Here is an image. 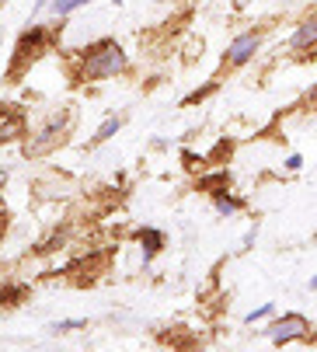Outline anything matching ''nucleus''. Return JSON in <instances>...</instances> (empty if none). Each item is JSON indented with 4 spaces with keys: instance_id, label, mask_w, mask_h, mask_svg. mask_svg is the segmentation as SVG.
Listing matches in <instances>:
<instances>
[{
    "instance_id": "1",
    "label": "nucleus",
    "mask_w": 317,
    "mask_h": 352,
    "mask_svg": "<svg viewBox=\"0 0 317 352\" xmlns=\"http://www.w3.org/2000/svg\"><path fill=\"white\" fill-rule=\"evenodd\" d=\"M126 70H129V56L116 38H101V42L84 45L74 63V77L80 84H101V80L122 77Z\"/></svg>"
},
{
    "instance_id": "2",
    "label": "nucleus",
    "mask_w": 317,
    "mask_h": 352,
    "mask_svg": "<svg viewBox=\"0 0 317 352\" xmlns=\"http://www.w3.org/2000/svg\"><path fill=\"white\" fill-rule=\"evenodd\" d=\"M52 38H56V32L45 28V25H32V28H25V32L18 35L14 56H11V80H18V74L28 70V67L45 53V49L52 45Z\"/></svg>"
},
{
    "instance_id": "3",
    "label": "nucleus",
    "mask_w": 317,
    "mask_h": 352,
    "mask_svg": "<svg viewBox=\"0 0 317 352\" xmlns=\"http://www.w3.org/2000/svg\"><path fill=\"white\" fill-rule=\"evenodd\" d=\"M67 136H70V116H56V119H49L39 133L28 136L25 154L28 157H49L52 150H60L67 143Z\"/></svg>"
},
{
    "instance_id": "4",
    "label": "nucleus",
    "mask_w": 317,
    "mask_h": 352,
    "mask_svg": "<svg viewBox=\"0 0 317 352\" xmlns=\"http://www.w3.org/2000/svg\"><path fill=\"white\" fill-rule=\"evenodd\" d=\"M310 318H303L300 311H289L283 318H272L265 328V338L272 345H289V342H310Z\"/></svg>"
},
{
    "instance_id": "5",
    "label": "nucleus",
    "mask_w": 317,
    "mask_h": 352,
    "mask_svg": "<svg viewBox=\"0 0 317 352\" xmlns=\"http://www.w3.org/2000/svg\"><path fill=\"white\" fill-rule=\"evenodd\" d=\"M261 42H265V35H261L258 28L234 35V42L227 45V53H223V70H227V74H230V70H244V67L261 53Z\"/></svg>"
},
{
    "instance_id": "6",
    "label": "nucleus",
    "mask_w": 317,
    "mask_h": 352,
    "mask_svg": "<svg viewBox=\"0 0 317 352\" xmlns=\"http://www.w3.org/2000/svg\"><path fill=\"white\" fill-rule=\"evenodd\" d=\"M286 49L293 56H317V11L296 21V28L286 38Z\"/></svg>"
},
{
    "instance_id": "7",
    "label": "nucleus",
    "mask_w": 317,
    "mask_h": 352,
    "mask_svg": "<svg viewBox=\"0 0 317 352\" xmlns=\"http://www.w3.org/2000/svg\"><path fill=\"white\" fill-rule=\"evenodd\" d=\"M133 241L140 244V251H143V269L161 255L164 251V244H168V234L161 230V227H136L133 230Z\"/></svg>"
},
{
    "instance_id": "8",
    "label": "nucleus",
    "mask_w": 317,
    "mask_h": 352,
    "mask_svg": "<svg viewBox=\"0 0 317 352\" xmlns=\"http://www.w3.org/2000/svg\"><path fill=\"white\" fill-rule=\"evenodd\" d=\"M195 192H202V195H223V192H230V171H202V175H195Z\"/></svg>"
},
{
    "instance_id": "9",
    "label": "nucleus",
    "mask_w": 317,
    "mask_h": 352,
    "mask_svg": "<svg viewBox=\"0 0 317 352\" xmlns=\"http://www.w3.org/2000/svg\"><path fill=\"white\" fill-rule=\"evenodd\" d=\"M213 210H217V217H223V220H234V217L244 210V199H237L234 192L213 195Z\"/></svg>"
},
{
    "instance_id": "10",
    "label": "nucleus",
    "mask_w": 317,
    "mask_h": 352,
    "mask_svg": "<svg viewBox=\"0 0 317 352\" xmlns=\"http://www.w3.org/2000/svg\"><path fill=\"white\" fill-rule=\"evenodd\" d=\"M119 129H122V119H119V116L105 119V122L98 126V133H94V136L87 140V146H101V143H109V140H112V136H116Z\"/></svg>"
},
{
    "instance_id": "11",
    "label": "nucleus",
    "mask_w": 317,
    "mask_h": 352,
    "mask_svg": "<svg viewBox=\"0 0 317 352\" xmlns=\"http://www.w3.org/2000/svg\"><path fill=\"white\" fill-rule=\"evenodd\" d=\"M178 157H182V168H185L188 175H202L206 164H209V154H195V150H188V146L182 150Z\"/></svg>"
},
{
    "instance_id": "12",
    "label": "nucleus",
    "mask_w": 317,
    "mask_h": 352,
    "mask_svg": "<svg viewBox=\"0 0 317 352\" xmlns=\"http://www.w3.org/2000/svg\"><path fill=\"white\" fill-rule=\"evenodd\" d=\"M87 4H94V0H52V14L56 18H67V14H74V11H80V8H87Z\"/></svg>"
},
{
    "instance_id": "13",
    "label": "nucleus",
    "mask_w": 317,
    "mask_h": 352,
    "mask_svg": "<svg viewBox=\"0 0 317 352\" xmlns=\"http://www.w3.org/2000/svg\"><path fill=\"white\" fill-rule=\"evenodd\" d=\"M28 293V286H4V289H0V304H4V307H14V304H21V296Z\"/></svg>"
},
{
    "instance_id": "14",
    "label": "nucleus",
    "mask_w": 317,
    "mask_h": 352,
    "mask_svg": "<svg viewBox=\"0 0 317 352\" xmlns=\"http://www.w3.org/2000/svg\"><path fill=\"white\" fill-rule=\"evenodd\" d=\"M272 314H276V304H272V300H265L261 307H254V311H248V314H244V324H254V321H269Z\"/></svg>"
},
{
    "instance_id": "15",
    "label": "nucleus",
    "mask_w": 317,
    "mask_h": 352,
    "mask_svg": "<svg viewBox=\"0 0 317 352\" xmlns=\"http://www.w3.org/2000/svg\"><path fill=\"white\" fill-rule=\"evenodd\" d=\"M217 87H220V77H213V80H209L206 87H199V91H192V94L185 98V102H182V105H199V102H206V98H209V94H213Z\"/></svg>"
},
{
    "instance_id": "16",
    "label": "nucleus",
    "mask_w": 317,
    "mask_h": 352,
    "mask_svg": "<svg viewBox=\"0 0 317 352\" xmlns=\"http://www.w3.org/2000/svg\"><path fill=\"white\" fill-rule=\"evenodd\" d=\"M77 328H87V321L70 318V321H52V324H49V331H52V335H67V331H77Z\"/></svg>"
},
{
    "instance_id": "17",
    "label": "nucleus",
    "mask_w": 317,
    "mask_h": 352,
    "mask_svg": "<svg viewBox=\"0 0 317 352\" xmlns=\"http://www.w3.org/2000/svg\"><path fill=\"white\" fill-rule=\"evenodd\" d=\"M283 168H286L289 175H296V171L303 168V157H300V154H286V161H283Z\"/></svg>"
},
{
    "instance_id": "18",
    "label": "nucleus",
    "mask_w": 317,
    "mask_h": 352,
    "mask_svg": "<svg viewBox=\"0 0 317 352\" xmlns=\"http://www.w3.org/2000/svg\"><path fill=\"white\" fill-rule=\"evenodd\" d=\"M300 105H307V109H317V84H314V87H310V91L300 98Z\"/></svg>"
},
{
    "instance_id": "19",
    "label": "nucleus",
    "mask_w": 317,
    "mask_h": 352,
    "mask_svg": "<svg viewBox=\"0 0 317 352\" xmlns=\"http://www.w3.org/2000/svg\"><path fill=\"white\" fill-rule=\"evenodd\" d=\"M254 237H258V230H248V234H244V244H241V248H244V251H248V248H251V244H254Z\"/></svg>"
},
{
    "instance_id": "20",
    "label": "nucleus",
    "mask_w": 317,
    "mask_h": 352,
    "mask_svg": "<svg viewBox=\"0 0 317 352\" xmlns=\"http://www.w3.org/2000/svg\"><path fill=\"white\" fill-rule=\"evenodd\" d=\"M52 0H35V11H42V8H49Z\"/></svg>"
},
{
    "instance_id": "21",
    "label": "nucleus",
    "mask_w": 317,
    "mask_h": 352,
    "mask_svg": "<svg viewBox=\"0 0 317 352\" xmlns=\"http://www.w3.org/2000/svg\"><path fill=\"white\" fill-rule=\"evenodd\" d=\"M307 286H310V289H314V293H317V276H314V279H310V283H307Z\"/></svg>"
},
{
    "instance_id": "22",
    "label": "nucleus",
    "mask_w": 317,
    "mask_h": 352,
    "mask_svg": "<svg viewBox=\"0 0 317 352\" xmlns=\"http://www.w3.org/2000/svg\"><path fill=\"white\" fill-rule=\"evenodd\" d=\"M234 4H237V8H244V4H248V0H234Z\"/></svg>"
},
{
    "instance_id": "23",
    "label": "nucleus",
    "mask_w": 317,
    "mask_h": 352,
    "mask_svg": "<svg viewBox=\"0 0 317 352\" xmlns=\"http://www.w3.org/2000/svg\"><path fill=\"white\" fill-rule=\"evenodd\" d=\"M116 4H122V0H116Z\"/></svg>"
}]
</instances>
